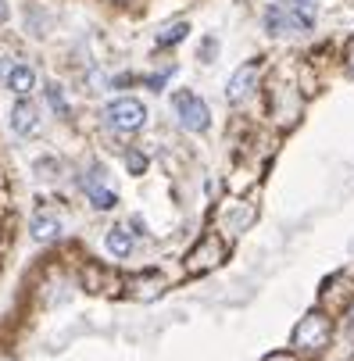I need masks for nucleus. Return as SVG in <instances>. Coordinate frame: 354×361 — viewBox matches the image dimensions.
<instances>
[{
	"instance_id": "nucleus-1",
	"label": "nucleus",
	"mask_w": 354,
	"mask_h": 361,
	"mask_svg": "<svg viewBox=\"0 0 354 361\" xmlns=\"http://www.w3.org/2000/svg\"><path fill=\"white\" fill-rule=\"evenodd\" d=\"M329 340H333V319L326 312H308L293 326V336H290L293 350H300V354H319L329 347Z\"/></svg>"
},
{
	"instance_id": "nucleus-2",
	"label": "nucleus",
	"mask_w": 354,
	"mask_h": 361,
	"mask_svg": "<svg viewBox=\"0 0 354 361\" xmlns=\"http://www.w3.org/2000/svg\"><path fill=\"white\" fill-rule=\"evenodd\" d=\"M226 262V240L219 233H205L197 240V247L186 254V272L190 276H205Z\"/></svg>"
},
{
	"instance_id": "nucleus-3",
	"label": "nucleus",
	"mask_w": 354,
	"mask_h": 361,
	"mask_svg": "<svg viewBox=\"0 0 354 361\" xmlns=\"http://www.w3.org/2000/svg\"><path fill=\"white\" fill-rule=\"evenodd\" d=\"M172 111H176V118H179V126H183L186 133H205V129L212 126L208 104H205L197 93H190V90H183V93L172 97Z\"/></svg>"
},
{
	"instance_id": "nucleus-4",
	"label": "nucleus",
	"mask_w": 354,
	"mask_h": 361,
	"mask_svg": "<svg viewBox=\"0 0 354 361\" xmlns=\"http://www.w3.org/2000/svg\"><path fill=\"white\" fill-rule=\"evenodd\" d=\"M104 122L118 133H136L147 122V108L136 97H118V100H111V104H104Z\"/></svg>"
},
{
	"instance_id": "nucleus-5",
	"label": "nucleus",
	"mask_w": 354,
	"mask_h": 361,
	"mask_svg": "<svg viewBox=\"0 0 354 361\" xmlns=\"http://www.w3.org/2000/svg\"><path fill=\"white\" fill-rule=\"evenodd\" d=\"M29 229H32V240L54 243L65 233V215L54 208V204H39V208L32 212V219H29Z\"/></svg>"
},
{
	"instance_id": "nucleus-6",
	"label": "nucleus",
	"mask_w": 354,
	"mask_h": 361,
	"mask_svg": "<svg viewBox=\"0 0 354 361\" xmlns=\"http://www.w3.org/2000/svg\"><path fill=\"white\" fill-rule=\"evenodd\" d=\"M258 75H262V61H247L233 72L229 86H226V97H229V104H243V100L258 90Z\"/></svg>"
},
{
	"instance_id": "nucleus-7",
	"label": "nucleus",
	"mask_w": 354,
	"mask_h": 361,
	"mask_svg": "<svg viewBox=\"0 0 354 361\" xmlns=\"http://www.w3.org/2000/svg\"><path fill=\"white\" fill-rule=\"evenodd\" d=\"M122 286H126V293H129L133 300H158V297L165 293L169 279H165L161 272H140V276L122 279Z\"/></svg>"
},
{
	"instance_id": "nucleus-8",
	"label": "nucleus",
	"mask_w": 354,
	"mask_h": 361,
	"mask_svg": "<svg viewBox=\"0 0 354 361\" xmlns=\"http://www.w3.org/2000/svg\"><path fill=\"white\" fill-rule=\"evenodd\" d=\"M258 219V208L255 204H240V200H229L226 208H222V226H226V233H243V229H250V222Z\"/></svg>"
},
{
	"instance_id": "nucleus-9",
	"label": "nucleus",
	"mask_w": 354,
	"mask_h": 361,
	"mask_svg": "<svg viewBox=\"0 0 354 361\" xmlns=\"http://www.w3.org/2000/svg\"><path fill=\"white\" fill-rule=\"evenodd\" d=\"M83 190H86V200L93 204L97 212H111L115 204H118V193L100 183V172L97 169H93V176H83Z\"/></svg>"
},
{
	"instance_id": "nucleus-10",
	"label": "nucleus",
	"mask_w": 354,
	"mask_h": 361,
	"mask_svg": "<svg viewBox=\"0 0 354 361\" xmlns=\"http://www.w3.org/2000/svg\"><path fill=\"white\" fill-rule=\"evenodd\" d=\"M11 129L18 133V136H36L39 133V111H36V104L32 100H18V104L11 108Z\"/></svg>"
},
{
	"instance_id": "nucleus-11",
	"label": "nucleus",
	"mask_w": 354,
	"mask_h": 361,
	"mask_svg": "<svg viewBox=\"0 0 354 361\" xmlns=\"http://www.w3.org/2000/svg\"><path fill=\"white\" fill-rule=\"evenodd\" d=\"M265 25H269V32H276V36H290V32H308V25L300 22L290 8H269L265 11Z\"/></svg>"
},
{
	"instance_id": "nucleus-12",
	"label": "nucleus",
	"mask_w": 354,
	"mask_h": 361,
	"mask_svg": "<svg viewBox=\"0 0 354 361\" xmlns=\"http://www.w3.org/2000/svg\"><path fill=\"white\" fill-rule=\"evenodd\" d=\"M4 82H8V90H11V93L29 97V93L36 90L39 75H36V68H32V65H25V61H22V65H15V68L8 72V79H4Z\"/></svg>"
},
{
	"instance_id": "nucleus-13",
	"label": "nucleus",
	"mask_w": 354,
	"mask_h": 361,
	"mask_svg": "<svg viewBox=\"0 0 354 361\" xmlns=\"http://www.w3.org/2000/svg\"><path fill=\"white\" fill-rule=\"evenodd\" d=\"M104 247H108L111 257H129V250H133V236H129V229H126V226H111L108 236H104Z\"/></svg>"
},
{
	"instance_id": "nucleus-14",
	"label": "nucleus",
	"mask_w": 354,
	"mask_h": 361,
	"mask_svg": "<svg viewBox=\"0 0 354 361\" xmlns=\"http://www.w3.org/2000/svg\"><path fill=\"white\" fill-rule=\"evenodd\" d=\"M47 104L54 108L61 118H68V115H72V104H68V97H65V90H61L58 82H50V86H47Z\"/></svg>"
},
{
	"instance_id": "nucleus-15",
	"label": "nucleus",
	"mask_w": 354,
	"mask_h": 361,
	"mask_svg": "<svg viewBox=\"0 0 354 361\" xmlns=\"http://www.w3.org/2000/svg\"><path fill=\"white\" fill-rule=\"evenodd\" d=\"M186 32H190V25H186V22H169V25L158 32V43H161V47H172V43L186 39Z\"/></svg>"
},
{
	"instance_id": "nucleus-16",
	"label": "nucleus",
	"mask_w": 354,
	"mask_h": 361,
	"mask_svg": "<svg viewBox=\"0 0 354 361\" xmlns=\"http://www.w3.org/2000/svg\"><path fill=\"white\" fill-rule=\"evenodd\" d=\"M126 165H129V172H133V176H140V172L147 169V158H143L140 150H129V154H126Z\"/></svg>"
},
{
	"instance_id": "nucleus-17",
	"label": "nucleus",
	"mask_w": 354,
	"mask_h": 361,
	"mask_svg": "<svg viewBox=\"0 0 354 361\" xmlns=\"http://www.w3.org/2000/svg\"><path fill=\"white\" fill-rule=\"evenodd\" d=\"M262 361H297V354H293V350H276V354H269V357H262Z\"/></svg>"
},
{
	"instance_id": "nucleus-18",
	"label": "nucleus",
	"mask_w": 354,
	"mask_h": 361,
	"mask_svg": "<svg viewBox=\"0 0 354 361\" xmlns=\"http://www.w3.org/2000/svg\"><path fill=\"white\" fill-rule=\"evenodd\" d=\"M343 61H347V68L354 72V39L347 43V50H343Z\"/></svg>"
},
{
	"instance_id": "nucleus-19",
	"label": "nucleus",
	"mask_w": 354,
	"mask_h": 361,
	"mask_svg": "<svg viewBox=\"0 0 354 361\" xmlns=\"http://www.w3.org/2000/svg\"><path fill=\"white\" fill-rule=\"evenodd\" d=\"M8 18V4H4V0H0V22H4Z\"/></svg>"
},
{
	"instance_id": "nucleus-20",
	"label": "nucleus",
	"mask_w": 354,
	"mask_h": 361,
	"mask_svg": "<svg viewBox=\"0 0 354 361\" xmlns=\"http://www.w3.org/2000/svg\"><path fill=\"white\" fill-rule=\"evenodd\" d=\"M0 361H18L15 354H0Z\"/></svg>"
},
{
	"instance_id": "nucleus-21",
	"label": "nucleus",
	"mask_w": 354,
	"mask_h": 361,
	"mask_svg": "<svg viewBox=\"0 0 354 361\" xmlns=\"http://www.w3.org/2000/svg\"><path fill=\"white\" fill-rule=\"evenodd\" d=\"M118 4H126V0H118Z\"/></svg>"
}]
</instances>
